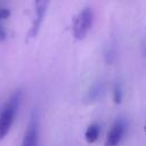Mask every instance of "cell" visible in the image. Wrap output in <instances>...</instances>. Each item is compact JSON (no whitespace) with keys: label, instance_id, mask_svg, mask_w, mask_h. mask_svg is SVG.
Listing matches in <instances>:
<instances>
[{"label":"cell","instance_id":"3957f363","mask_svg":"<svg viewBox=\"0 0 146 146\" xmlns=\"http://www.w3.org/2000/svg\"><path fill=\"white\" fill-rule=\"evenodd\" d=\"M49 1L50 0H35V15H34V19L32 23V27H31L30 33H29L30 38H34L38 34L39 29L41 26L43 17H44L47 7L49 5Z\"/></svg>","mask_w":146,"mask_h":146},{"label":"cell","instance_id":"8992f818","mask_svg":"<svg viewBox=\"0 0 146 146\" xmlns=\"http://www.w3.org/2000/svg\"><path fill=\"white\" fill-rule=\"evenodd\" d=\"M103 91H104V84H103V82L97 81V82H95L90 87V89L87 92V97L86 98H87L88 102H96V100H98L102 97Z\"/></svg>","mask_w":146,"mask_h":146},{"label":"cell","instance_id":"277c9868","mask_svg":"<svg viewBox=\"0 0 146 146\" xmlns=\"http://www.w3.org/2000/svg\"><path fill=\"white\" fill-rule=\"evenodd\" d=\"M38 139H39L38 119L35 114H32L22 141V146H38Z\"/></svg>","mask_w":146,"mask_h":146},{"label":"cell","instance_id":"9c48e42d","mask_svg":"<svg viewBox=\"0 0 146 146\" xmlns=\"http://www.w3.org/2000/svg\"><path fill=\"white\" fill-rule=\"evenodd\" d=\"M115 49L114 48H110L108 50H107V52H106V62L108 63V64H111V63H113V60H114V58H115Z\"/></svg>","mask_w":146,"mask_h":146},{"label":"cell","instance_id":"6da1fadb","mask_svg":"<svg viewBox=\"0 0 146 146\" xmlns=\"http://www.w3.org/2000/svg\"><path fill=\"white\" fill-rule=\"evenodd\" d=\"M21 99H22V92L21 90H17L16 92L11 95V97L8 99L7 104L1 111L0 113V140L5 138V136L8 133L14 122L15 115L21 104Z\"/></svg>","mask_w":146,"mask_h":146},{"label":"cell","instance_id":"8fae6325","mask_svg":"<svg viewBox=\"0 0 146 146\" xmlns=\"http://www.w3.org/2000/svg\"><path fill=\"white\" fill-rule=\"evenodd\" d=\"M6 39V30L3 29V26L0 24V41Z\"/></svg>","mask_w":146,"mask_h":146},{"label":"cell","instance_id":"30bf717a","mask_svg":"<svg viewBox=\"0 0 146 146\" xmlns=\"http://www.w3.org/2000/svg\"><path fill=\"white\" fill-rule=\"evenodd\" d=\"M9 15H10L9 9H7V8H1V9H0V22L3 21V19H6V18H8Z\"/></svg>","mask_w":146,"mask_h":146},{"label":"cell","instance_id":"52a82bcc","mask_svg":"<svg viewBox=\"0 0 146 146\" xmlns=\"http://www.w3.org/2000/svg\"><path fill=\"white\" fill-rule=\"evenodd\" d=\"M99 132H100V127H99V124L92 123V124H90V125L87 128L86 133H84V138H86V140H87L89 144H92V143H95V141L98 139Z\"/></svg>","mask_w":146,"mask_h":146},{"label":"cell","instance_id":"7a4b0ae2","mask_svg":"<svg viewBox=\"0 0 146 146\" xmlns=\"http://www.w3.org/2000/svg\"><path fill=\"white\" fill-rule=\"evenodd\" d=\"M94 13L90 8H84L75 18L73 24V35L76 40H82L87 36L89 30L92 26Z\"/></svg>","mask_w":146,"mask_h":146},{"label":"cell","instance_id":"5b68a950","mask_svg":"<svg viewBox=\"0 0 146 146\" xmlns=\"http://www.w3.org/2000/svg\"><path fill=\"white\" fill-rule=\"evenodd\" d=\"M124 129H125V125L122 120L115 121L114 124L112 125L111 130L107 133L105 145L106 146H117L124 135Z\"/></svg>","mask_w":146,"mask_h":146},{"label":"cell","instance_id":"ba28073f","mask_svg":"<svg viewBox=\"0 0 146 146\" xmlns=\"http://www.w3.org/2000/svg\"><path fill=\"white\" fill-rule=\"evenodd\" d=\"M113 100L115 104H120L122 100V88L119 82L115 83L113 88Z\"/></svg>","mask_w":146,"mask_h":146}]
</instances>
